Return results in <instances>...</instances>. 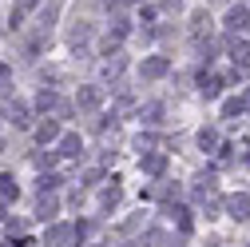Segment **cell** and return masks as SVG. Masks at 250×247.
<instances>
[{"instance_id": "6da1fadb", "label": "cell", "mask_w": 250, "mask_h": 247, "mask_svg": "<svg viewBox=\"0 0 250 247\" xmlns=\"http://www.w3.org/2000/svg\"><path fill=\"white\" fill-rule=\"evenodd\" d=\"M4 120H8V124H16V128H32V112H28V104H20V100H8Z\"/></svg>"}, {"instance_id": "7a4b0ae2", "label": "cell", "mask_w": 250, "mask_h": 247, "mask_svg": "<svg viewBox=\"0 0 250 247\" xmlns=\"http://www.w3.org/2000/svg\"><path fill=\"white\" fill-rule=\"evenodd\" d=\"M227 215L234 223H246L250 220V196H227Z\"/></svg>"}, {"instance_id": "3957f363", "label": "cell", "mask_w": 250, "mask_h": 247, "mask_svg": "<svg viewBox=\"0 0 250 247\" xmlns=\"http://www.w3.org/2000/svg\"><path fill=\"white\" fill-rule=\"evenodd\" d=\"M246 28H250V8L234 4V8L227 12V32H246Z\"/></svg>"}, {"instance_id": "277c9868", "label": "cell", "mask_w": 250, "mask_h": 247, "mask_svg": "<svg viewBox=\"0 0 250 247\" xmlns=\"http://www.w3.org/2000/svg\"><path fill=\"white\" fill-rule=\"evenodd\" d=\"M167 68H171V60H167V56H147V60H143V76H147V80L167 76Z\"/></svg>"}, {"instance_id": "5b68a950", "label": "cell", "mask_w": 250, "mask_h": 247, "mask_svg": "<svg viewBox=\"0 0 250 247\" xmlns=\"http://www.w3.org/2000/svg\"><path fill=\"white\" fill-rule=\"evenodd\" d=\"M210 24H214V20H210V12H207V8H199V12H191V36H195V40H203V36H210Z\"/></svg>"}, {"instance_id": "8992f818", "label": "cell", "mask_w": 250, "mask_h": 247, "mask_svg": "<svg viewBox=\"0 0 250 247\" xmlns=\"http://www.w3.org/2000/svg\"><path fill=\"white\" fill-rule=\"evenodd\" d=\"M230 64H234L238 72L250 68V40H234V44H230Z\"/></svg>"}, {"instance_id": "52a82bcc", "label": "cell", "mask_w": 250, "mask_h": 247, "mask_svg": "<svg viewBox=\"0 0 250 247\" xmlns=\"http://www.w3.org/2000/svg\"><path fill=\"white\" fill-rule=\"evenodd\" d=\"M139 168H143L147 175H159V172L167 168V156H163V151H143V160H139Z\"/></svg>"}, {"instance_id": "ba28073f", "label": "cell", "mask_w": 250, "mask_h": 247, "mask_svg": "<svg viewBox=\"0 0 250 247\" xmlns=\"http://www.w3.org/2000/svg\"><path fill=\"white\" fill-rule=\"evenodd\" d=\"M80 151H83V144H80V136H76V132L60 136V156H64V160H76Z\"/></svg>"}, {"instance_id": "9c48e42d", "label": "cell", "mask_w": 250, "mask_h": 247, "mask_svg": "<svg viewBox=\"0 0 250 247\" xmlns=\"http://www.w3.org/2000/svg\"><path fill=\"white\" fill-rule=\"evenodd\" d=\"M36 108H40V112H60L64 104H60V96H56L52 88H40V96H36Z\"/></svg>"}, {"instance_id": "30bf717a", "label": "cell", "mask_w": 250, "mask_h": 247, "mask_svg": "<svg viewBox=\"0 0 250 247\" xmlns=\"http://www.w3.org/2000/svg\"><path fill=\"white\" fill-rule=\"evenodd\" d=\"M76 108H100V88H80L76 92Z\"/></svg>"}, {"instance_id": "8fae6325", "label": "cell", "mask_w": 250, "mask_h": 247, "mask_svg": "<svg viewBox=\"0 0 250 247\" xmlns=\"http://www.w3.org/2000/svg\"><path fill=\"white\" fill-rule=\"evenodd\" d=\"M199 92H203L207 100H214L218 92H223V80H218V76H207V72H203V76H199Z\"/></svg>"}, {"instance_id": "7c38bea8", "label": "cell", "mask_w": 250, "mask_h": 247, "mask_svg": "<svg viewBox=\"0 0 250 247\" xmlns=\"http://www.w3.org/2000/svg\"><path fill=\"white\" fill-rule=\"evenodd\" d=\"M36 140H40V144H52V140H60V124H56V120H44L40 128H36Z\"/></svg>"}, {"instance_id": "4fadbf2b", "label": "cell", "mask_w": 250, "mask_h": 247, "mask_svg": "<svg viewBox=\"0 0 250 247\" xmlns=\"http://www.w3.org/2000/svg\"><path fill=\"white\" fill-rule=\"evenodd\" d=\"M16 196H20V188H16V179H12V175H0V199L8 203V199H16Z\"/></svg>"}, {"instance_id": "5bb4252c", "label": "cell", "mask_w": 250, "mask_h": 247, "mask_svg": "<svg viewBox=\"0 0 250 247\" xmlns=\"http://www.w3.org/2000/svg\"><path fill=\"white\" fill-rule=\"evenodd\" d=\"M60 203L48 196V192H40V207H36V215H40V220H52V211H56Z\"/></svg>"}, {"instance_id": "9a60e30c", "label": "cell", "mask_w": 250, "mask_h": 247, "mask_svg": "<svg viewBox=\"0 0 250 247\" xmlns=\"http://www.w3.org/2000/svg\"><path fill=\"white\" fill-rule=\"evenodd\" d=\"M167 215H175L179 231H191V211H187V207H167Z\"/></svg>"}, {"instance_id": "2e32d148", "label": "cell", "mask_w": 250, "mask_h": 247, "mask_svg": "<svg viewBox=\"0 0 250 247\" xmlns=\"http://www.w3.org/2000/svg\"><path fill=\"white\" fill-rule=\"evenodd\" d=\"M242 108H250V100H246V96H242V100H227V104H223V116H227V120H234V116H242Z\"/></svg>"}, {"instance_id": "e0dca14e", "label": "cell", "mask_w": 250, "mask_h": 247, "mask_svg": "<svg viewBox=\"0 0 250 247\" xmlns=\"http://www.w3.org/2000/svg\"><path fill=\"white\" fill-rule=\"evenodd\" d=\"M199 148H203V151L218 148V132H214V128H203V132H199Z\"/></svg>"}, {"instance_id": "ac0fdd59", "label": "cell", "mask_w": 250, "mask_h": 247, "mask_svg": "<svg viewBox=\"0 0 250 247\" xmlns=\"http://www.w3.org/2000/svg\"><path fill=\"white\" fill-rule=\"evenodd\" d=\"M119 72H123V56H111L107 64H104V80H115Z\"/></svg>"}, {"instance_id": "d6986e66", "label": "cell", "mask_w": 250, "mask_h": 247, "mask_svg": "<svg viewBox=\"0 0 250 247\" xmlns=\"http://www.w3.org/2000/svg\"><path fill=\"white\" fill-rule=\"evenodd\" d=\"M60 183H64V179H60V175H40V192H56Z\"/></svg>"}, {"instance_id": "ffe728a7", "label": "cell", "mask_w": 250, "mask_h": 247, "mask_svg": "<svg viewBox=\"0 0 250 247\" xmlns=\"http://www.w3.org/2000/svg\"><path fill=\"white\" fill-rule=\"evenodd\" d=\"M143 116H147V124H159V116H163V104H147V108H143Z\"/></svg>"}, {"instance_id": "44dd1931", "label": "cell", "mask_w": 250, "mask_h": 247, "mask_svg": "<svg viewBox=\"0 0 250 247\" xmlns=\"http://www.w3.org/2000/svg\"><path fill=\"white\" fill-rule=\"evenodd\" d=\"M100 199H104V207H115V203H119V188H104Z\"/></svg>"}, {"instance_id": "7402d4cb", "label": "cell", "mask_w": 250, "mask_h": 247, "mask_svg": "<svg viewBox=\"0 0 250 247\" xmlns=\"http://www.w3.org/2000/svg\"><path fill=\"white\" fill-rule=\"evenodd\" d=\"M56 160H60V151H40V156H36V164H40V168H52Z\"/></svg>"}, {"instance_id": "603a6c76", "label": "cell", "mask_w": 250, "mask_h": 247, "mask_svg": "<svg viewBox=\"0 0 250 247\" xmlns=\"http://www.w3.org/2000/svg\"><path fill=\"white\" fill-rule=\"evenodd\" d=\"M20 24H24V8H12V16H8V28H12V32H20Z\"/></svg>"}, {"instance_id": "cb8c5ba5", "label": "cell", "mask_w": 250, "mask_h": 247, "mask_svg": "<svg viewBox=\"0 0 250 247\" xmlns=\"http://www.w3.org/2000/svg\"><path fill=\"white\" fill-rule=\"evenodd\" d=\"M8 84H12V68L0 64V92H8Z\"/></svg>"}, {"instance_id": "d4e9b609", "label": "cell", "mask_w": 250, "mask_h": 247, "mask_svg": "<svg viewBox=\"0 0 250 247\" xmlns=\"http://www.w3.org/2000/svg\"><path fill=\"white\" fill-rule=\"evenodd\" d=\"M0 247H8V243H0Z\"/></svg>"}, {"instance_id": "484cf974", "label": "cell", "mask_w": 250, "mask_h": 247, "mask_svg": "<svg viewBox=\"0 0 250 247\" xmlns=\"http://www.w3.org/2000/svg\"><path fill=\"white\" fill-rule=\"evenodd\" d=\"M246 160H250V151H246Z\"/></svg>"}, {"instance_id": "4316f807", "label": "cell", "mask_w": 250, "mask_h": 247, "mask_svg": "<svg viewBox=\"0 0 250 247\" xmlns=\"http://www.w3.org/2000/svg\"><path fill=\"white\" fill-rule=\"evenodd\" d=\"M246 100H250V92H246Z\"/></svg>"}]
</instances>
